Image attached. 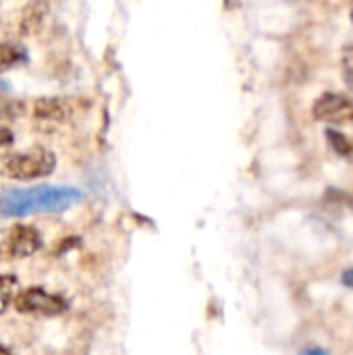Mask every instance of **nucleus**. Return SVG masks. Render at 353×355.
<instances>
[{
	"label": "nucleus",
	"mask_w": 353,
	"mask_h": 355,
	"mask_svg": "<svg viewBox=\"0 0 353 355\" xmlns=\"http://www.w3.org/2000/svg\"><path fill=\"white\" fill-rule=\"evenodd\" d=\"M0 89H8V85H6V83H4L2 79H0Z\"/></svg>",
	"instance_id": "dca6fc26"
},
{
	"label": "nucleus",
	"mask_w": 353,
	"mask_h": 355,
	"mask_svg": "<svg viewBox=\"0 0 353 355\" xmlns=\"http://www.w3.org/2000/svg\"><path fill=\"white\" fill-rule=\"evenodd\" d=\"M0 355H10V352H8L6 347H2V345H0Z\"/></svg>",
	"instance_id": "2eb2a0df"
},
{
	"label": "nucleus",
	"mask_w": 353,
	"mask_h": 355,
	"mask_svg": "<svg viewBox=\"0 0 353 355\" xmlns=\"http://www.w3.org/2000/svg\"><path fill=\"white\" fill-rule=\"evenodd\" d=\"M17 277L15 275H0V314L10 306L15 289H17Z\"/></svg>",
	"instance_id": "0eeeda50"
},
{
	"label": "nucleus",
	"mask_w": 353,
	"mask_h": 355,
	"mask_svg": "<svg viewBox=\"0 0 353 355\" xmlns=\"http://www.w3.org/2000/svg\"><path fill=\"white\" fill-rule=\"evenodd\" d=\"M341 281H343V285H345V287H353V268L345 270V272L341 275Z\"/></svg>",
	"instance_id": "ddd939ff"
},
{
	"label": "nucleus",
	"mask_w": 353,
	"mask_h": 355,
	"mask_svg": "<svg viewBox=\"0 0 353 355\" xmlns=\"http://www.w3.org/2000/svg\"><path fill=\"white\" fill-rule=\"evenodd\" d=\"M23 114V104L0 98V121H15Z\"/></svg>",
	"instance_id": "1a4fd4ad"
},
{
	"label": "nucleus",
	"mask_w": 353,
	"mask_h": 355,
	"mask_svg": "<svg viewBox=\"0 0 353 355\" xmlns=\"http://www.w3.org/2000/svg\"><path fill=\"white\" fill-rule=\"evenodd\" d=\"M325 135H327L331 148H333L339 156H350L353 152L352 141H350L343 133H339V131H335V129H327Z\"/></svg>",
	"instance_id": "6e6552de"
},
{
	"label": "nucleus",
	"mask_w": 353,
	"mask_h": 355,
	"mask_svg": "<svg viewBox=\"0 0 353 355\" xmlns=\"http://www.w3.org/2000/svg\"><path fill=\"white\" fill-rule=\"evenodd\" d=\"M314 116L327 123H353V102L339 94H325L314 104Z\"/></svg>",
	"instance_id": "39448f33"
},
{
	"label": "nucleus",
	"mask_w": 353,
	"mask_h": 355,
	"mask_svg": "<svg viewBox=\"0 0 353 355\" xmlns=\"http://www.w3.org/2000/svg\"><path fill=\"white\" fill-rule=\"evenodd\" d=\"M42 248V237L33 227L15 225L0 231V258L17 260L35 254Z\"/></svg>",
	"instance_id": "7ed1b4c3"
},
{
	"label": "nucleus",
	"mask_w": 353,
	"mask_h": 355,
	"mask_svg": "<svg viewBox=\"0 0 353 355\" xmlns=\"http://www.w3.org/2000/svg\"><path fill=\"white\" fill-rule=\"evenodd\" d=\"M81 200V191L62 185H35L27 189H6L0 196L4 216H27L37 212H62Z\"/></svg>",
	"instance_id": "f257e3e1"
},
{
	"label": "nucleus",
	"mask_w": 353,
	"mask_h": 355,
	"mask_svg": "<svg viewBox=\"0 0 353 355\" xmlns=\"http://www.w3.org/2000/svg\"><path fill=\"white\" fill-rule=\"evenodd\" d=\"M304 355H329L325 349H320V347H308Z\"/></svg>",
	"instance_id": "4468645a"
},
{
	"label": "nucleus",
	"mask_w": 353,
	"mask_h": 355,
	"mask_svg": "<svg viewBox=\"0 0 353 355\" xmlns=\"http://www.w3.org/2000/svg\"><path fill=\"white\" fill-rule=\"evenodd\" d=\"M15 308L21 314H33V316H56L67 310V302L58 295L46 293L44 289L31 287L17 295Z\"/></svg>",
	"instance_id": "20e7f679"
},
{
	"label": "nucleus",
	"mask_w": 353,
	"mask_h": 355,
	"mask_svg": "<svg viewBox=\"0 0 353 355\" xmlns=\"http://www.w3.org/2000/svg\"><path fill=\"white\" fill-rule=\"evenodd\" d=\"M352 21H353V10H352Z\"/></svg>",
	"instance_id": "f3484780"
},
{
	"label": "nucleus",
	"mask_w": 353,
	"mask_h": 355,
	"mask_svg": "<svg viewBox=\"0 0 353 355\" xmlns=\"http://www.w3.org/2000/svg\"><path fill=\"white\" fill-rule=\"evenodd\" d=\"M12 141V133H10V129H6V127H2L0 125V146H8Z\"/></svg>",
	"instance_id": "f8f14e48"
},
{
	"label": "nucleus",
	"mask_w": 353,
	"mask_h": 355,
	"mask_svg": "<svg viewBox=\"0 0 353 355\" xmlns=\"http://www.w3.org/2000/svg\"><path fill=\"white\" fill-rule=\"evenodd\" d=\"M343 67L350 75H353V44L343 50Z\"/></svg>",
	"instance_id": "9b49d317"
},
{
	"label": "nucleus",
	"mask_w": 353,
	"mask_h": 355,
	"mask_svg": "<svg viewBox=\"0 0 353 355\" xmlns=\"http://www.w3.org/2000/svg\"><path fill=\"white\" fill-rule=\"evenodd\" d=\"M56 158L46 148H31L29 152L6 154L0 160V173L17 181H31L46 177L54 171Z\"/></svg>",
	"instance_id": "f03ea898"
},
{
	"label": "nucleus",
	"mask_w": 353,
	"mask_h": 355,
	"mask_svg": "<svg viewBox=\"0 0 353 355\" xmlns=\"http://www.w3.org/2000/svg\"><path fill=\"white\" fill-rule=\"evenodd\" d=\"M21 58H23V54H21L17 48H12V46L0 42V69H8V67L17 64Z\"/></svg>",
	"instance_id": "9d476101"
},
{
	"label": "nucleus",
	"mask_w": 353,
	"mask_h": 355,
	"mask_svg": "<svg viewBox=\"0 0 353 355\" xmlns=\"http://www.w3.org/2000/svg\"><path fill=\"white\" fill-rule=\"evenodd\" d=\"M35 114L40 119H64L67 106L60 100H40L35 106Z\"/></svg>",
	"instance_id": "423d86ee"
}]
</instances>
